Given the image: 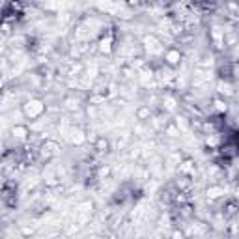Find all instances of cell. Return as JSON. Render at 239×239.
Masks as SVG:
<instances>
[{"mask_svg": "<svg viewBox=\"0 0 239 239\" xmlns=\"http://www.w3.org/2000/svg\"><path fill=\"white\" fill-rule=\"evenodd\" d=\"M131 4H136V6H138V4H140V0H131Z\"/></svg>", "mask_w": 239, "mask_h": 239, "instance_id": "5", "label": "cell"}, {"mask_svg": "<svg viewBox=\"0 0 239 239\" xmlns=\"http://www.w3.org/2000/svg\"><path fill=\"white\" fill-rule=\"evenodd\" d=\"M207 194L213 196V198H215V196H221V194H222V189H217V187H215V189H209V193H207Z\"/></svg>", "mask_w": 239, "mask_h": 239, "instance_id": "2", "label": "cell"}, {"mask_svg": "<svg viewBox=\"0 0 239 239\" xmlns=\"http://www.w3.org/2000/svg\"><path fill=\"white\" fill-rule=\"evenodd\" d=\"M178 58H179L178 53H170V54H168V60H170V62H178Z\"/></svg>", "mask_w": 239, "mask_h": 239, "instance_id": "3", "label": "cell"}, {"mask_svg": "<svg viewBox=\"0 0 239 239\" xmlns=\"http://www.w3.org/2000/svg\"><path fill=\"white\" fill-rule=\"evenodd\" d=\"M41 110H43V105H41L39 101H34V103H28V105H26V114H28V116H37Z\"/></svg>", "mask_w": 239, "mask_h": 239, "instance_id": "1", "label": "cell"}, {"mask_svg": "<svg viewBox=\"0 0 239 239\" xmlns=\"http://www.w3.org/2000/svg\"><path fill=\"white\" fill-rule=\"evenodd\" d=\"M101 49H103V51H108V49H110V39H107V41L101 43Z\"/></svg>", "mask_w": 239, "mask_h": 239, "instance_id": "4", "label": "cell"}]
</instances>
